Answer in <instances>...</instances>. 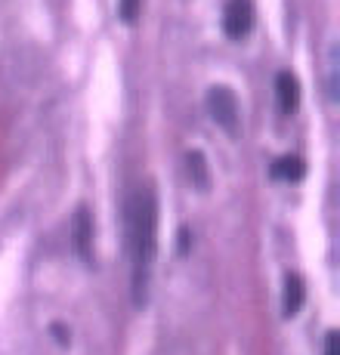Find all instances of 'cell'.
<instances>
[{
    "instance_id": "9c48e42d",
    "label": "cell",
    "mask_w": 340,
    "mask_h": 355,
    "mask_svg": "<svg viewBox=\"0 0 340 355\" xmlns=\"http://www.w3.org/2000/svg\"><path fill=\"white\" fill-rule=\"evenodd\" d=\"M189 173L195 176V182H198L201 189L207 186V176H204V158H201L198 152H192V155H189Z\"/></svg>"
},
{
    "instance_id": "7a4b0ae2",
    "label": "cell",
    "mask_w": 340,
    "mask_h": 355,
    "mask_svg": "<svg viewBox=\"0 0 340 355\" xmlns=\"http://www.w3.org/2000/svg\"><path fill=\"white\" fill-rule=\"evenodd\" d=\"M207 112H210V118H214L216 127L235 133V127H238V99L229 87H210Z\"/></svg>"
},
{
    "instance_id": "ba28073f",
    "label": "cell",
    "mask_w": 340,
    "mask_h": 355,
    "mask_svg": "<svg viewBox=\"0 0 340 355\" xmlns=\"http://www.w3.org/2000/svg\"><path fill=\"white\" fill-rule=\"evenodd\" d=\"M139 10H142V0H118V16L127 25H133L139 19Z\"/></svg>"
},
{
    "instance_id": "5b68a950",
    "label": "cell",
    "mask_w": 340,
    "mask_h": 355,
    "mask_svg": "<svg viewBox=\"0 0 340 355\" xmlns=\"http://www.w3.org/2000/svg\"><path fill=\"white\" fill-rule=\"evenodd\" d=\"M275 93H278V108H282L284 114H291L300 105V84H297V78L291 71H278Z\"/></svg>"
},
{
    "instance_id": "52a82bcc",
    "label": "cell",
    "mask_w": 340,
    "mask_h": 355,
    "mask_svg": "<svg viewBox=\"0 0 340 355\" xmlns=\"http://www.w3.org/2000/svg\"><path fill=\"white\" fill-rule=\"evenodd\" d=\"M272 173L278 176V180H300L303 176V161L300 158H282L275 164V167H272Z\"/></svg>"
},
{
    "instance_id": "8992f818",
    "label": "cell",
    "mask_w": 340,
    "mask_h": 355,
    "mask_svg": "<svg viewBox=\"0 0 340 355\" xmlns=\"http://www.w3.org/2000/svg\"><path fill=\"white\" fill-rule=\"evenodd\" d=\"M303 297H306V288H303L300 275H288V282H284V300H282L284 315H297L303 306Z\"/></svg>"
},
{
    "instance_id": "3957f363",
    "label": "cell",
    "mask_w": 340,
    "mask_h": 355,
    "mask_svg": "<svg viewBox=\"0 0 340 355\" xmlns=\"http://www.w3.org/2000/svg\"><path fill=\"white\" fill-rule=\"evenodd\" d=\"M254 28V3L250 0H229L223 10V31L229 37H244Z\"/></svg>"
},
{
    "instance_id": "277c9868",
    "label": "cell",
    "mask_w": 340,
    "mask_h": 355,
    "mask_svg": "<svg viewBox=\"0 0 340 355\" xmlns=\"http://www.w3.org/2000/svg\"><path fill=\"white\" fill-rule=\"evenodd\" d=\"M74 250L80 254L84 263L93 259V223L87 207H78V214H74Z\"/></svg>"
},
{
    "instance_id": "6da1fadb",
    "label": "cell",
    "mask_w": 340,
    "mask_h": 355,
    "mask_svg": "<svg viewBox=\"0 0 340 355\" xmlns=\"http://www.w3.org/2000/svg\"><path fill=\"white\" fill-rule=\"evenodd\" d=\"M127 250H130V293L142 306L152 288L158 257V195L152 186H136L127 198Z\"/></svg>"
},
{
    "instance_id": "30bf717a",
    "label": "cell",
    "mask_w": 340,
    "mask_h": 355,
    "mask_svg": "<svg viewBox=\"0 0 340 355\" xmlns=\"http://www.w3.org/2000/svg\"><path fill=\"white\" fill-rule=\"evenodd\" d=\"M325 355H337V331H328L325 337Z\"/></svg>"
}]
</instances>
